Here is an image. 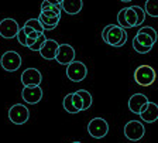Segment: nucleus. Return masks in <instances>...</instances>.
Listing matches in <instances>:
<instances>
[{
  "label": "nucleus",
  "instance_id": "obj_1",
  "mask_svg": "<svg viewBox=\"0 0 158 143\" xmlns=\"http://www.w3.org/2000/svg\"><path fill=\"white\" fill-rule=\"evenodd\" d=\"M157 80V72L151 65L143 64L134 71V81L141 87H150Z\"/></svg>",
  "mask_w": 158,
  "mask_h": 143
},
{
  "label": "nucleus",
  "instance_id": "obj_2",
  "mask_svg": "<svg viewBox=\"0 0 158 143\" xmlns=\"http://www.w3.org/2000/svg\"><path fill=\"white\" fill-rule=\"evenodd\" d=\"M88 75V68L81 61H72L71 64L66 65V77L72 82H81Z\"/></svg>",
  "mask_w": 158,
  "mask_h": 143
},
{
  "label": "nucleus",
  "instance_id": "obj_3",
  "mask_svg": "<svg viewBox=\"0 0 158 143\" xmlns=\"http://www.w3.org/2000/svg\"><path fill=\"white\" fill-rule=\"evenodd\" d=\"M88 132L95 139H103L109 132V123L103 118H93L88 123Z\"/></svg>",
  "mask_w": 158,
  "mask_h": 143
},
{
  "label": "nucleus",
  "instance_id": "obj_4",
  "mask_svg": "<svg viewBox=\"0 0 158 143\" xmlns=\"http://www.w3.org/2000/svg\"><path fill=\"white\" fill-rule=\"evenodd\" d=\"M2 68L4 71H9V72H14L21 67V57L17 51H6V53L2 55Z\"/></svg>",
  "mask_w": 158,
  "mask_h": 143
},
{
  "label": "nucleus",
  "instance_id": "obj_5",
  "mask_svg": "<svg viewBox=\"0 0 158 143\" xmlns=\"http://www.w3.org/2000/svg\"><path fill=\"white\" fill-rule=\"evenodd\" d=\"M145 135V129L143 126L141 122L138 120H130V122L126 123L124 126V136L131 142H137V140H141Z\"/></svg>",
  "mask_w": 158,
  "mask_h": 143
},
{
  "label": "nucleus",
  "instance_id": "obj_6",
  "mask_svg": "<svg viewBox=\"0 0 158 143\" xmlns=\"http://www.w3.org/2000/svg\"><path fill=\"white\" fill-rule=\"evenodd\" d=\"M30 118V110L27 106L21 105V103H16L9 109V119L16 125H23Z\"/></svg>",
  "mask_w": 158,
  "mask_h": 143
},
{
  "label": "nucleus",
  "instance_id": "obj_7",
  "mask_svg": "<svg viewBox=\"0 0 158 143\" xmlns=\"http://www.w3.org/2000/svg\"><path fill=\"white\" fill-rule=\"evenodd\" d=\"M55 60L58 61V64H61V65H68V64H71L75 60V50H73V47L69 46V44H59Z\"/></svg>",
  "mask_w": 158,
  "mask_h": 143
},
{
  "label": "nucleus",
  "instance_id": "obj_8",
  "mask_svg": "<svg viewBox=\"0 0 158 143\" xmlns=\"http://www.w3.org/2000/svg\"><path fill=\"white\" fill-rule=\"evenodd\" d=\"M20 27L17 24V21L14 19H4V20L0 21V36L3 38H14L19 33Z\"/></svg>",
  "mask_w": 158,
  "mask_h": 143
},
{
  "label": "nucleus",
  "instance_id": "obj_9",
  "mask_svg": "<svg viewBox=\"0 0 158 143\" xmlns=\"http://www.w3.org/2000/svg\"><path fill=\"white\" fill-rule=\"evenodd\" d=\"M43 81V75L37 68H27L21 74V84L24 87H37Z\"/></svg>",
  "mask_w": 158,
  "mask_h": 143
},
{
  "label": "nucleus",
  "instance_id": "obj_10",
  "mask_svg": "<svg viewBox=\"0 0 158 143\" xmlns=\"http://www.w3.org/2000/svg\"><path fill=\"white\" fill-rule=\"evenodd\" d=\"M21 98L30 105H35L43 98V89L40 85L37 87H24L21 91Z\"/></svg>",
  "mask_w": 158,
  "mask_h": 143
},
{
  "label": "nucleus",
  "instance_id": "obj_11",
  "mask_svg": "<svg viewBox=\"0 0 158 143\" xmlns=\"http://www.w3.org/2000/svg\"><path fill=\"white\" fill-rule=\"evenodd\" d=\"M138 115H140V118H141L144 122H147V123L155 122V120L158 119V105L148 101L144 106L141 108V110H140Z\"/></svg>",
  "mask_w": 158,
  "mask_h": 143
},
{
  "label": "nucleus",
  "instance_id": "obj_12",
  "mask_svg": "<svg viewBox=\"0 0 158 143\" xmlns=\"http://www.w3.org/2000/svg\"><path fill=\"white\" fill-rule=\"evenodd\" d=\"M58 47H59V44L56 43L55 40H48V38H47V40L44 41L43 47L40 48V54H41V57H43L44 60H48V61L55 60Z\"/></svg>",
  "mask_w": 158,
  "mask_h": 143
},
{
  "label": "nucleus",
  "instance_id": "obj_13",
  "mask_svg": "<svg viewBox=\"0 0 158 143\" xmlns=\"http://www.w3.org/2000/svg\"><path fill=\"white\" fill-rule=\"evenodd\" d=\"M147 102H148V98L145 97L144 93H134V95H131V98L128 99V109L131 110L133 113L138 115L140 110H141V108L144 106Z\"/></svg>",
  "mask_w": 158,
  "mask_h": 143
},
{
  "label": "nucleus",
  "instance_id": "obj_14",
  "mask_svg": "<svg viewBox=\"0 0 158 143\" xmlns=\"http://www.w3.org/2000/svg\"><path fill=\"white\" fill-rule=\"evenodd\" d=\"M83 2L82 0H62L61 2V9L69 16H75L82 10Z\"/></svg>",
  "mask_w": 158,
  "mask_h": 143
},
{
  "label": "nucleus",
  "instance_id": "obj_15",
  "mask_svg": "<svg viewBox=\"0 0 158 143\" xmlns=\"http://www.w3.org/2000/svg\"><path fill=\"white\" fill-rule=\"evenodd\" d=\"M123 31H124V28H122V27L116 26V24H113L112 28L109 30L107 33V38H106V44H109V46H113L116 47L117 46V43L120 40H122V36H123Z\"/></svg>",
  "mask_w": 158,
  "mask_h": 143
},
{
  "label": "nucleus",
  "instance_id": "obj_16",
  "mask_svg": "<svg viewBox=\"0 0 158 143\" xmlns=\"http://www.w3.org/2000/svg\"><path fill=\"white\" fill-rule=\"evenodd\" d=\"M38 20L43 26L44 31L47 30H54L56 26H58L59 20H61V16H55V17H47V16H43V14H40L38 16Z\"/></svg>",
  "mask_w": 158,
  "mask_h": 143
},
{
  "label": "nucleus",
  "instance_id": "obj_17",
  "mask_svg": "<svg viewBox=\"0 0 158 143\" xmlns=\"http://www.w3.org/2000/svg\"><path fill=\"white\" fill-rule=\"evenodd\" d=\"M144 11L150 17H158V0H145Z\"/></svg>",
  "mask_w": 158,
  "mask_h": 143
},
{
  "label": "nucleus",
  "instance_id": "obj_18",
  "mask_svg": "<svg viewBox=\"0 0 158 143\" xmlns=\"http://www.w3.org/2000/svg\"><path fill=\"white\" fill-rule=\"evenodd\" d=\"M76 93H78L79 97H81V99H82V110L89 109L90 105H92V101H93L90 92H88L86 89H78Z\"/></svg>",
  "mask_w": 158,
  "mask_h": 143
},
{
  "label": "nucleus",
  "instance_id": "obj_19",
  "mask_svg": "<svg viewBox=\"0 0 158 143\" xmlns=\"http://www.w3.org/2000/svg\"><path fill=\"white\" fill-rule=\"evenodd\" d=\"M134 40L137 41L138 44H141V46H144V47H150V48H152L155 44L154 41L151 40V37H148L147 34H144V33H137L134 37Z\"/></svg>",
  "mask_w": 158,
  "mask_h": 143
},
{
  "label": "nucleus",
  "instance_id": "obj_20",
  "mask_svg": "<svg viewBox=\"0 0 158 143\" xmlns=\"http://www.w3.org/2000/svg\"><path fill=\"white\" fill-rule=\"evenodd\" d=\"M126 21H127L128 27L130 28H133V27H135V24H137V16H135V11L131 9V6L130 7H126Z\"/></svg>",
  "mask_w": 158,
  "mask_h": 143
},
{
  "label": "nucleus",
  "instance_id": "obj_21",
  "mask_svg": "<svg viewBox=\"0 0 158 143\" xmlns=\"http://www.w3.org/2000/svg\"><path fill=\"white\" fill-rule=\"evenodd\" d=\"M62 105H64V109H65L66 112H69V113H78V109L73 106V103H72V93H68V95L64 98Z\"/></svg>",
  "mask_w": 158,
  "mask_h": 143
},
{
  "label": "nucleus",
  "instance_id": "obj_22",
  "mask_svg": "<svg viewBox=\"0 0 158 143\" xmlns=\"http://www.w3.org/2000/svg\"><path fill=\"white\" fill-rule=\"evenodd\" d=\"M131 9L135 11V16H137V24H135V27H140L143 23H144L147 14H145L144 9H141V7H138V6H131Z\"/></svg>",
  "mask_w": 158,
  "mask_h": 143
},
{
  "label": "nucleus",
  "instance_id": "obj_23",
  "mask_svg": "<svg viewBox=\"0 0 158 143\" xmlns=\"http://www.w3.org/2000/svg\"><path fill=\"white\" fill-rule=\"evenodd\" d=\"M24 26L31 27V28H33L34 31H37V33H44V28H43V26H41L38 19H28Z\"/></svg>",
  "mask_w": 158,
  "mask_h": 143
},
{
  "label": "nucleus",
  "instance_id": "obj_24",
  "mask_svg": "<svg viewBox=\"0 0 158 143\" xmlns=\"http://www.w3.org/2000/svg\"><path fill=\"white\" fill-rule=\"evenodd\" d=\"M137 33H144V34H147L148 37H151V40L154 41V43H157L158 34H157V31H155L152 27H150V26H147V27H140V30H138Z\"/></svg>",
  "mask_w": 158,
  "mask_h": 143
},
{
  "label": "nucleus",
  "instance_id": "obj_25",
  "mask_svg": "<svg viewBox=\"0 0 158 143\" xmlns=\"http://www.w3.org/2000/svg\"><path fill=\"white\" fill-rule=\"evenodd\" d=\"M43 10H52L55 14L61 16V11H62V9H61V7H56V6H52V4H49L48 0H44L43 3H41V11H43Z\"/></svg>",
  "mask_w": 158,
  "mask_h": 143
},
{
  "label": "nucleus",
  "instance_id": "obj_26",
  "mask_svg": "<svg viewBox=\"0 0 158 143\" xmlns=\"http://www.w3.org/2000/svg\"><path fill=\"white\" fill-rule=\"evenodd\" d=\"M45 40H47V37L44 36V33H43V34H40V36L35 38L34 44H33L31 47H28V48H30L31 51H40V48L43 47V44H44V41H45Z\"/></svg>",
  "mask_w": 158,
  "mask_h": 143
},
{
  "label": "nucleus",
  "instance_id": "obj_27",
  "mask_svg": "<svg viewBox=\"0 0 158 143\" xmlns=\"http://www.w3.org/2000/svg\"><path fill=\"white\" fill-rule=\"evenodd\" d=\"M124 13H126V9H122V10L118 11V14H117V24L122 28H130L128 27V24H127V21H126V16H124Z\"/></svg>",
  "mask_w": 158,
  "mask_h": 143
},
{
  "label": "nucleus",
  "instance_id": "obj_28",
  "mask_svg": "<svg viewBox=\"0 0 158 143\" xmlns=\"http://www.w3.org/2000/svg\"><path fill=\"white\" fill-rule=\"evenodd\" d=\"M133 48H134L138 54H148L152 50V48H150V47H144V46H141V44H138L134 38H133Z\"/></svg>",
  "mask_w": 158,
  "mask_h": 143
},
{
  "label": "nucleus",
  "instance_id": "obj_29",
  "mask_svg": "<svg viewBox=\"0 0 158 143\" xmlns=\"http://www.w3.org/2000/svg\"><path fill=\"white\" fill-rule=\"evenodd\" d=\"M72 103H73V106L78 109V112L82 110V99H81V97L76 92L72 93Z\"/></svg>",
  "mask_w": 158,
  "mask_h": 143
},
{
  "label": "nucleus",
  "instance_id": "obj_30",
  "mask_svg": "<svg viewBox=\"0 0 158 143\" xmlns=\"http://www.w3.org/2000/svg\"><path fill=\"white\" fill-rule=\"evenodd\" d=\"M17 40H19V43L21 44V46H24L26 47V41H27V34L23 31V28H20L19 30V33H17Z\"/></svg>",
  "mask_w": 158,
  "mask_h": 143
},
{
  "label": "nucleus",
  "instance_id": "obj_31",
  "mask_svg": "<svg viewBox=\"0 0 158 143\" xmlns=\"http://www.w3.org/2000/svg\"><path fill=\"white\" fill-rule=\"evenodd\" d=\"M112 26L113 24H107V26L103 28V31H102V38H103V41L106 43V38H107V33H109V30L112 28Z\"/></svg>",
  "mask_w": 158,
  "mask_h": 143
},
{
  "label": "nucleus",
  "instance_id": "obj_32",
  "mask_svg": "<svg viewBox=\"0 0 158 143\" xmlns=\"http://www.w3.org/2000/svg\"><path fill=\"white\" fill-rule=\"evenodd\" d=\"M127 31H123V36H122V40H120V41H118V43H117V46H116V47H122V46H124V44H126V41H127Z\"/></svg>",
  "mask_w": 158,
  "mask_h": 143
},
{
  "label": "nucleus",
  "instance_id": "obj_33",
  "mask_svg": "<svg viewBox=\"0 0 158 143\" xmlns=\"http://www.w3.org/2000/svg\"><path fill=\"white\" fill-rule=\"evenodd\" d=\"M41 14H43V16H47V17H55V16H58V14H55L52 10H43V11H41Z\"/></svg>",
  "mask_w": 158,
  "mask_h": 143
},
{
  "label": "nucleus",
  "instance_id": "obj_34",
  "mask_svg": "<svg viewBox=\"0 0 158 143\" xmlns=\"http://www.w3.org/2000/svg\"><path fill=\"white\" fill-rule=\"evenodd\" d=\"M23 31L27 34V36H28V34H30V33H33L34 30L31 28V27H28V26H24V27H23Z\"/></svg>",
  "mask_w": 158,
  "mask_h": 143
},
{
  "label": "nucleus",
  "instance_id": "obj_35",
  "mask_svg": "<svg viewBox=\"0 0 158 143\" xmlns=\"http://www.w3.org/2000/svg\"><path fill=\"white\" fill-rule=\"evenodd\" d=\"M120 2H123V3H130V2H133V0H120Z\"/></svg>",
  "mask_w": 158,
  "mask_h": 143
},
{
  "label": "nucleus",
  "instance_id": "obj_36",
  "mask_svg": "<svg viewBox=\"0 0 158 143\" xmlns=\"http://www.w3.org/2000/svg\"><path fill=\"white\" fill-rule=\"evenodd\" d=\"M72 143H82V142H72Z\"/></svg>",
  "mask_w": 158,
  "mask_h": 143
},
{
  "label": "nucleus",
  "instance_id": "obj_37",
  "mask_svg": "<svg viewBox=\"0 0 158 143\" xmlns=\"http://www.w3.org/2000/svg\"><path fill=\"white\" fill-rule=\"evenodd\" d=\"M58 2H59V3H61V2H62V0H58Z\"/></svg>",
  "mask_w": 158,
  "mask_h": 143
}]
</instances>
